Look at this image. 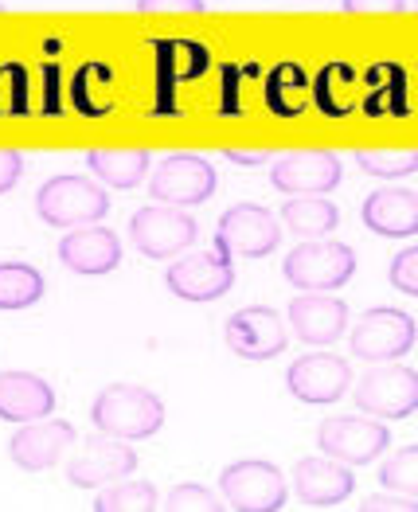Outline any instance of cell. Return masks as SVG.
<instances>
[{"mask_svg": "<svg viewBox=\"0 0 418 512\" xmlns=\"http://www.w3.org/2000/svg\"><path fill=\"white\" fill-rule=\"evenodd\" d=\"M90 423L110 438L141 442V438H153L165 427V403H161L157 391L141 384H110L94 395Z\"/></svg>", "mask_w": 418, "mask_h": 512, "instance_id": "obj_1", "label": "cell"}, {"mask_svg": "<svg viewBox=\"0 0 418 512\" xmlns=\"http://www.w3.org/2000/svg\"><path fill=\"white\" fill-rule=\"evenodd\" d=\"M36 212L47 227H86L110 212V192L79 172H59L36 192Z\"/></svg>", "mask_w": 418, "mask_h": 512, "instance_id": "obj_2", "label": "cell"}, {"mask_svg": "<svg viewBox=\"0 0 418 512\" xmlns=\"http://www.w3.org/2000/svg\"><path fill=\"white\" fill-rule=\"evenodd\" d=\"M282 274L293 290L301 294H336L340 286H348V278L356 274V255L348 243L333 239H305L301 247H293Z\"/></svg>", "mask_w": 418, "mask_h": 512, "instance_id": "obj_3", "label": "cell"}, {"mask_svg": "<svg viewBox=\"0 0 418 512\" xmlns=\"http://www.w3.org/2000/svg\"><path fill=\"white\" fill-rule=\"evenodd\" d=\"M282 243V219H274L262 204H235L219 215L215 227V255L223 258H266Z\"/></svg>", "mask_w": 418, "mask_h": 512, "instance_id": "obj_4", "label": "cell"}, {"mask_svg": "<svg viewBox=\"0 0 418 512\" xmlns=\"http://www.w3.org/2000/svg\"><path fill=\"white\" fill-rule=\"evenodd\" d=\"M418 325L411 313L395 309V305H376L368 309L352 337H348V348L356 360H368V364H391V360H403L411 348H415Z\"/></svg>", "mask_w": 418, "mask_h": 512, "instance_id": "obj_5", "label": "cell"}, {"mask_svg": "<svg viewBox=\"0 0 418 512\" xmlns=\"http://www.w3.org/2000/svg\"><path fill=\"white\" fill-rule=\"evenodd\" d=\"M215 188H219V176L200 153H168L149 172V196L172 208H200L215 196Z\"/></svg>", "mask_w": 418, "mask_h": 512, "instance_id": "obj_6", "label": "cell"}, {"mask_svg": "<svg viewBox=\"0 0 418 512\" xmlns=\"http://www.w3.org/2000/svg\"><path fill=\"white\" fill-rule=\"evenodd\" d=\"M219 493H223L227 509L239 512H282L290 501L282 470L270 462H258V458L231 462L219 473Z\"/></svg>", "mask_w": 418, "mask_h": 512, "instance_id": "obj_7", "label": "cell"}, {"mask_svg": "<svg viewBox=\"0 0 418 512\" xmlns=\"http://www.w3.org/2000/svg\"><path fill=\"white\" fill-rule=\"evenodd\" d=\"M391 430L372 415H333L317 427V450L344 466H368L387 454Z\"/></svg>", "mask_w": 418, "mask_h": 512, "instance_id": "obj_8", "label": "cell"}, {"mask_svg": "<svg viewBox=\"0 0 418 512\" xmlns=\"http://www.w3.org/2000/svg\"><path fill=\"white\" fill-rule=\"evenodd\" d=\"M356 411L383 419V423H403L418 411V372L403 368L399 360L379 364L356 384Z\"/></svg>", "mask_w": 418, "mask_h": 512, "instance_id": "obj_9", "label": "cell"}, {"mask_svg": "<svg viewBox=\"0 0 418 512\" xmlns=\"http://www.w3.org/2000/svg\"><path fill=\"white\" fill-rule=\"evenodd\" d=\"M196 235H200L196 219L184 208H172V204L137 208L129 219V239L145 258H176L196 243Z\"/></svg>", "mask_w": 418, "mask_h": 512, "instance_id": "obj_10", "label": "cell"}, {"mask_svg": "<svg viewBox=\"0 0 418 512\" xmlns=\"http://www.w3.org/2000/svg\"><path fill=\"white\" fill-rule=\"evenodd\" d=\"M223 341L239 360L262 364V360H274L290 348V329H286V317H278L270 305H247V309L227 317Z\"/></svg>", "mask_w": 418, "mask_h": 512, "instance_id": "obj_11", "label": "cell"}, {"mask_svg": "<svg viewBox=\"0 0 418 512\" xmlns=\"http://www.w3.org/2000/svg\"><path fill=\"white\" fill-rule=\"evenodd\" d=\"M286 387L297 403L333 407L352 387V364L344 356H333V352H305L290 364Z\"/></svg>", "mask_w": 418, "mask_h": 512, "instance_id": "obj_12", "label": "cell"}, {"mask_svg": "<svg viewBox=\"0 0 418 512\" xmlns=\"http://www.w3.org/2000/svg\"><path fill=\"white\" fill-rule=\"evenodd\" d=\"M165 286L168 294L180 301H196V305L219 301L227 298L231 286H235V262L223 255H211V251L208 255H184L168 266Z\"/></svg>", "mask_w": 418, "mask_h": 512, "instance_id": "obj_13", "label": "cell"}, {"mask_svg": "<svg viewBox=\"0 0 418 512\" xmlns=\"http://www.w3.org/2000/svg\"><path fill=\"white\" fill-rule=\"evenodd\" d=\"M129 473H137V450L122 438H90L83 450L67 462V481L75 489H106L114 481H126Z\"/></svg>", "mask_w": 418, "mask_h": 512, "instance_id": "obj_14", "label": "cell"}, {"mask_svg": "<svg viewBox=\"0 0 418 512\" xmlns=\"http://www.w3.org/2000/svg\"><path fill=\"white\" fill-rule=\"evenodd\" d=\"M344 176V161L329 149H305V153H286L274 161L270 184L286 196H325L333 192Z\"/></svg>", "mask_w": 418, "mask_h": 512, "instance_id": "obj_15", "label": "cell"}, {"mask_svg": "<svg viewBox=\"0 0 418 512\" xmlns=\"http://www.w3.org/2000/svg\"><path fill=\"white\" fill-rule=\"evenodd\" d=\"M75 446V427L67 419H36V423H20L16 434L8 438V458L24 473L51 470L67 450Z\"/></svg>", "mask_w": 418, "mask_h": 512, "instance_id": "obj_16", "label": "cell"}, {"mask_svg": "<svg viewBox=\"0 0 418 512\" xmlns=\"http://www.w3.org/2000/svg\"><path fill=\"white\" fill-rule=\"evenodd\" d=\"M59 262L75 274H86V278L114 274L122 266V239L110 227H98V223L71 227L59 243Z\"/></svg>", "mask_w": 418, "mask_h": 512, "instance_id": "obj_17", "label": "cell"}, {"mask_svg": "<svg viewBox=\"0 0 418 512\" xmlns=\"http://www.w3.org/2000/svg\"><path fill=\"white\" fill-rule=\"evenodd\" d=\"M293 489L309 509H336L352 497L356 477H352V466L321 454V458H301L293 466Z\"/></svg>", "mask_w": 418, "mask_h": 512, "instance_id": "obj_18", "label": "cell"}, {"mask_svg": "<svg viewBox=\"0 0 418 512\" xmlns=\"http://www.w3.org/2000/svg\"><path fill=\"white\" fill-rule=\"evenodd\" d=\"M293 333L309 348H329L348 329V305L333 294H297L286 309Z\"/></svg>", "mask_w": 418, "mask_h": 512, "instance_id": "obj_19", "label": "cell"}, {"mask_svg": "<svg viewBox=\"0 0 418 512\" xmlns=\"http://www.w3.org/2000/svg\"><path fill=\"white\" fill-rule=\"evenodd\" d=\"M55 415V387L36 372H0V419L36 423Z\"/></svg>", "mask_w": 418, "mask_h": 512, "instance_id": "obj_20", "label": "cell"}, {"mask_svg": "<svg viewBox=\"0 0 418 512\" xmlns=\"http://www.w3.org/2000/svg\"><path fill=\"white\" fill-rule=\"evenodd\" d=\"M364 227L379 239H411L418 235V192L407 188H379L364 200Z\"/></svg>", "mask_w": 418, "mask_h": 512, "instance_id": "obj_21", "label": "cell"}, {"mask_svg": "<svg viewBox=\"0 0 418 512\" xmlns=\"http://www.w3.org/2000/svg\"><path fill=\"white\" fill-rule=\"evenodd\" d=\"M360 90H364V75L352 63L333 59V63H325L313 75V83H309V106H317L325 118H348L360 106Z\"/></svg>", "mask_w": 418, "mask_h": 512, "instance_id": "obj_22", "label": "cell"}, {"mask_svg": "<svg viewBox=\"0 0 418 512\" xmlns=\"http://www.w3.org/2000/svg\"><path fill=\"white\" fill-rule=\"evenodd\" d=\"M360 110L368 118H407L411 102H407V71L399 63H376L364 75V94H360Z\"/></svg>", "mask_w": 418, "mask_h": 512, "instance_id": "obj_23", "label": "cell"}, {"mask_svg": "<svg viewBox=\"0 0 418 512\" xmlns=\"http://www.w3.org/2000/svg\"><path fill=\"white\" fill-rule=\"evenodd\" d=\"M71 106L86 118H102L118 106V79L106 63H83L71 79Z\"/></svg>", "mask_w": 418, "mask_h": 512, "instance_id": "obj_24", "label": "cell"}, {"mask_svg": "<svg viewBox=\"0 0 418 512\" xmlns=\"http://www.w3.org/2000/svg\"><path fill=\"white\" fill-rule=\"evenodd\" d=\"M149 149H90L86 169L110 188H137L149 176Z\"/></svg>", "mask_w": 418, "mask_h": 512, "instance_id": "obj_25", "label": "cell"}, {"mask_svg": "<svg viewBox=\"0 0 418 512\" xmlns=\"http://www.w3.org/2000/svg\"><path fill=\"white\" fill-rule=\"evenodd\" d=\"M309 75L301 63H278L266 75V110L274 118H301L309 106Z\"/></svg>", "mask_w": 418, "mask_h": 512, "instance_id": "obj_26", "label": "cell"}, {"mask_svg": "<svg viewBox=\"0 0 418 512\" xmlns=\"http://www.w3.org/2000/svg\"><path fill=\"white\" fill-rule=\"evenodd\" d=\"M278 219L286 223V231L301 235V239H325L329 231L340 227V208L325 196H290Z\"/></svg>", "mask_w": 418, "mask_h": 512, "instance_id": "obj_27", "label": "cell"}, {"mask_svg": "<svg viewBox=\"0 0 418 512\" xmlns=\"http://www.w3.org/2000/svg\"><path fill=\"white\" fill-rule=\"evenodd\" d=\"M47 290L43 274L28 262H0V309H28Z\"/></svg>", "mask_w": 418, "mask_h": 512, "instance_id": "obj_28", "label": "cell"}, {"mask_svg": "<svg viewBox=\"0 0 418 512\" xmlns=\"http://www.w3.org/2000/svg\"><path fill=\"white\" fill-rule=\"evenodd\" d=\"M94 512H153L161 509V497L149 481H137V477H126V481H114L106 489H98V501L90 505Z\"/></svg>", "mask_w": 418, "mask_h": 512, "instance_id": "obj_29", "label": "cell"}, {"mask_svg": "<svg viewBox=\"0 0 418 512\" xmlns=\"http://www.w3.org/2000/svg\"><path fill=\"white\" fill-rule=\"evenodd\" d=\"M356 165L379 180H403L418 172V149H360Z\"/></svg>", "mask_w": 418, "mask_h": 512, "instance_id": "obj_30", "label": "cell"}, {"mask_svg": "<svg viewBox=\"0 0 418 512\" xmlns=\"http://www.w3.org/2000/svg\"><path fill=\"white\" fill-rule=\"evenodd\" d=\"M379 485L387 493H403L418 501V446H403L399 454H391L379 466Z\"/></svg>", "mask_w": 418, "mask_h": 512, "instance_id": "obj_31", "label": "cell"}, {"mask_svg": "<svg viewBox=\"0 0 418 512\" xmlns=\"http://www.w3.org/2000/svg\"><path fill=\"white\" fill-rule=\"evenodd\" d=\"M28 110V71L20 63H0V118H24Z\"/></svg>", "mask_w": 418, "mask_h": 512, "instance_id": "obj_32", "label": "cell"}, {"mask_svg": "<svg viewBox=\"0 0 418 512\" xmlns=\"http://www.w3.org/2000/svg\"><path fill=\"white\" fill-rule=\"evenodd\" d=\"M387 282H391L399 294L418 298V247H407V251H399V255L391 258V266H387Z\"/></svg>", "mask_w": 418, "mask_h": 512, "instance_id": "obj_33", "label": "cell"}, {"mask_svg": "<svg viewBox=\"0 0 418 512\" xmlns=\"http://www.w3.org/2000/svg\"><path fill=\"white\" fill-rule=\"evenodd\" d=\"M168 509L176 512H211L219 509V501H215V493L204 489V485H176L172 493H168Z\"/></svg>", "mask_w": 418, "mask_h": 512, "instance_id": "obj_34", "label": "cell"}, {"mask_svg": "<svg viewBox=\"0 0 418 512\" xmlns=\"http://www.w3.org/2000/svg\"><path fill=\"white\" fill-rule=\"evenodd\" d=\"M20 176H24V153L20 149H0V196L12 192Z\"/></svg>", "mask_w": 418, "mask_h": 512, "instance_id": "obj_35", "label": "cell"}, {"mask_svg": "<svg viewBox=\"0 0 418 512\" xmlns=\"http://www.w3.org/2000/svg\"><path fill=\"white\" fill-rule=\"evenodd\" d=\"M43 114H59L63 102H59V63H43Z\"/></svg>", "mask_w": 418, "mask_h": 512, "instance_id": "obj_36", "label": "cell"}, {"mask_svg": "<svg viewBox=\"0 0 418 512\" xmlns=\"http://www.w3.org/2000/svg\"><path fill=\"white\" fill-rule=\"evenodd\" d=\"M141 12H204V0H137Z\"/></svg>", "mask_w": 418, "mask_h": 512, "instance_id": "obj_37", "label": "cell"}, {"mask_svg": "<svg viewBox=\"0 0 418 512\" xmlns=\"http://www.w3.org/2000/svg\"><path fill=\"white\" fill-rule=\"evenodd\" d=\"M340 8L356 16V12H407L411 4L407 0H344Z\"/></svg>", "mask_w": 418, "mask_h": 512, "instance_id": "obj_38", "label": "cell"}, {"mask_svg": "<svg viewBox=\"0 0 418 512\" xmlns=\"http://www.w3.org/2000/svg\"><path fill=\"white\" fill-rule=\"evenodd\" d=\"M223 157H227L231 165H239V169H254V165L274 161V153H270V149H223Z\"/></svg>", "mask_w": 418, "mask_h": 512, "instance_id": "obj_39", "label": "cell"}, {"mask_svg": "<svg viewBox=\"0 0 418 512\" xmlns=\"http://www.w3.org/2000/svg\"><path fill=\"white\" fill-rule=\"evenodd\" d=\"M415 512V497H403V493H391V497H368V512Z\"/></svg>", "mask_w": 418, "mask_h": 512, "instance_id": "obj_40", "label": "cell"}, {"mask_svg": "<svg viewBox=\"0 0 418 512\" xmlns=\"http://www.w3.org/2000/svg\"><path fill=\"white\" fill-rule=\"evenodd\" d=\"M411 8H418V0H415V4H411Z\"/></svg>", "mask_w": 418, "mask_h": 512, "instance_id": "obj_41", "label": "cell"}]
</instances>
